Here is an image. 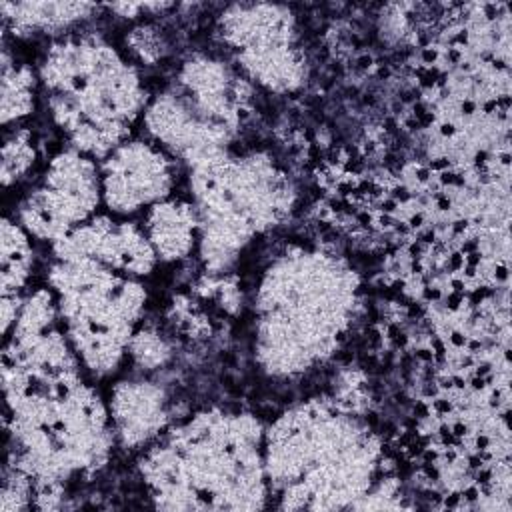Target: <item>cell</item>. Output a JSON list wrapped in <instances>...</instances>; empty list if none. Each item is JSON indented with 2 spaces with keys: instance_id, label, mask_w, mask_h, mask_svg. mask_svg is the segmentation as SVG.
<instances>
[{
  "instance_id": "6da1fadb",
  "label": "cell",
  "mask_w": 512,
  "mask_h": 512,
  "mask_svg": "<svg viewBox=\"0 0 512 512\" xmlns=\"http://www.w3.org/2000/svg\"><path fill=\"white\" fill-rule=\"evenodd\" d=\"M2 390L6 462L32 478L38 502L108 464L118 446L108 402L84 380L50 288L26 294L4 336Z\"/></svg>"
},
{
  "instance_id": "7a4b0ae2",
  "label": "cell",
  "mask_w": 512,
  "mask_h": 512,
  "mask_svg": "<svg viewBox=\"0 0 512 512\" xmlns=\"http://www.w3.org/2000/svg\"><path fill=\"white\" fill-rule=\"evenodd\" d=\"M252 312L256 364L296 378L340 350L362 312V280L342 256L294 246L264 268Z\"/></svg>"
},
{
  "instance_id": "3957f363",
  "label": "cell",
  "mask_w": 512,
  "mask_h": 512,
  "mask_svg": "<svg viewBox=\"0 0 512 512\" xmlns=\"http://www.w3.org/2000/svg\"><path fill=\"white\" fill-rule=\"evenodd\" d=\"M264 432L254 414L216 406L170 426L138 460L154 508H266Z\"/></svg>"
},
{
  "instance_id": "277c9868",
  "label": "cell",
  "mask_w": 512,
  "mask_h": 512,
  "mask_svg": "<svg viewBox=\"0 0 512 512\" xmlns=\"http://www.w3.org/2000/svg\"><path fill=\"white\" fill-rule=\"evenodd\" d=\"M382 442L368 422L312 398L264 432L270 498L282 510H352L376 484Z\"/></svg>"
},
{
  "instance_id": "5b68a950",
  "label": "cell",
  "mask_w": 512,
  "mask_h": 512,
  "mask_svg": "<svg viewBox=\"0 0 512 512\" xmlns=\"http://www.w3.org/2000/svg\"><path fill=\"white\" fill-rule=\"evenodd\" d=\"M36 72L48 114L68 148L96 162L130 140L152 98L138 68L98 34L54 38Z\"/></svg>"
},
{
  "instance_id": "8992f818",
  "label": "cell",
  "mask_w": 512,
  "mask_h": 512,
  "mask_svg": "<svg viewBox=\"0 0 512 512\" xmlns=\"http://www.w3.org/2000/svg\"><path fill=\"white\" fill-rule=\"evenodd\" d=\"M198 218V258L206 272H228L260 236L284 224L298 200L278 160L262 150L224 152L188 168Z\"/></svg>"
},
{
  "instance_id": "52a82bcc",
  "label": "cell",
  "mask_w": 512,
  "mask_h": 512,
  "mask_svg": "<svg viewBox=\"0 0 512 512\" xmlns=\"http://www.w3.org/2000/svg\"><path fill=\"white\" fill-rule=\"evenodd\" d=\"M254 108V86L228 62L190 56L142 116L152 142L188 168L234 150Z\"/></svg>"
},
{
  "instance_id": "ba28073f",
  "label": "cell",
  "mask_w": 512,
  "mask_h": 512,
  "mask_svg": "<svg viewBox=\"0 0 512 512\" xmlns=\"http://www.w3.org/2000/svg\"><path fill=\"white\" fill-rule=\"evenodd\" d=\"M48 286L84 372L92 378L112 376L144 318V282L90 256H52Z\"/></svg>"
},
{
  "instance_id": "9c48e42d",
  "label": "cell",
  "mask_w": 512,
  "mask_h": 512,
  "mask_svg": "<svg viewBox=\"0 0 512 512\" xmlns=\"http://www.w3.org/2000/svg\"><path fill=\"white\" fill-rule=\"evenodd\" d=\"M230 64L252 84L274 94L298 92L310 74L296 14L276 2L228 4L216 22Z\"/></svg>"
},
{
  "instance_id": "30bf717a",
  "label": "cell",
  "mask_w": 512,
  "mask_h": 512,
  "mask_svg": "<svg viewBox=\"0 0 512 512\" xmlns=\"http://www.w3.org/2000/svg\"><path fill=\"white\" fill-rule=\"evenodd\" d=\"M102 182L98 162L74 148L60 150L16 208L30 238L50 246L98 214Z\"/></svg>"
},
{
  "instance_id": "8fae6325",
  "label": "cell",
  "mask_w": 512,
  "mask_h": 512,
  "mask_svg": "<svg viewBox=\"0 0 512 512\" xmlns=\"http://www.w3.org/2000/svg\"><path fill=\"white\" fill-rule=\"evenodd\" d=\"M102 182V206L118 218L172 196L178 160L156 142L130 138L98 162Z\"/></svg>"
},
{
  "instance_id": "7c38bea8",
  "label": "cell",
  "mask_w": 512,
  "mask_h": 512,
  "mask_svg": "<svg viewBox=\"0 0 512 512\" xmlns=\"http://www.w3.org/2000/svg\"><path fill=\"white\" fill-rule=\"evenodd\" d=\"M54 258L90 256L118 272L146 278L158 264L144 228L132 220L96 214L50 246Z\"/></svg>"
},
{
  "instance_id": "4fadbf2b",
  "label": "cell",
  "mask_w": 512,
  "mask_h": 512,
  "mask_svg": "<svg viewBox=\"0 0 512 512\" xmlns=\"http://www.w3.org/2000/svg\"><path fill=\"white\" fill-rule=\"evenodd\" d=\"M106 402L120 448L144 450L172 426L168 394L152 380H118Z\"/></svg>"
},
{
  "instance_id": "5bb4252c",
  "label": "cell",
  "mask_w": 512,
  "mask_h": 512,
  "mask_svg": "<svg viewBox=\"0 0 512 512\" xmlns=\"http://www.w3.org/2000/svg\"><path fill=\"white\" fill-rule=\"evenodd\" d=\"M142 228L158 262H178L198 250V218L190 200L170 196L150 206Z\"/></svg>"
},
{
  "instance_id": "9a60e30c",
  "label": "cell",
  "mask_w": 512,
  "mask_h": 512,
  "mask_svg": "<svg viewBox=\"0 0 512 512\" xmlns=\"http://www.w3.org/2000/svg\"><path fill=\"white\" fill-rule=\"evenodd\" d=\"M96 10L98 6L90 2H0L4 30L20 38L34 34L60 38Z\"/></svg>"
},
{
  "instance_id": "2e32d148",
  "label": "cell",
  "mask_w": 512,
  "mask_h": 512,
  "mask_svg": "<svg viewBox=\"0 0 512 512\" xmlns=\"http://www.w3.org/2000/svg\"><path fill=\"white\" fill-rule=\"evenodd\" d=\"M2 72H0V118L2 126L10 128L12 122H20L30 116L36 108V98L40 94V78L34 68L26 62H18L10 48L2 46Z\"/></svg>"
},
{
  "instance_id": "e0dca14e",
  "label": "cell",
  "mask_w": 512,
  "mask_h": 512,
  "mask_svg": "<svg viewBox=\"0 0 512 512\" xmlns=\"http://www.w3.org/2000/svg\"><path fill=\"white\" fill-rule=\"evenodd\" d=\"M30 234L10 216L2 218V252H0V294L24 296L34 266Z\"/></svg>"
},
{
  "instance_id": "ac0fdd59",
  "label": "cell",
  "mask_w": 512,
  "mask_h": 512,
  "mask_svg": "<svg viewBox=\"0 0 512 512\" xmlns=\"http://www.w3.org/2000/svg\"><path fill=\"white\" fill-rule=\"evenodd\" d=\"M36 162V146L32 140V132L24 126L6 128L2 140V168L0 180L2 186L8 188L20 182Z\"/></svg>"
},
{
  "instance_id": "d6986e66",
  "label": "cell",
  "mask_w": 512,
  "mask_h": 512,
  "mask_svg": "<svg viewBox=\"0 0 512 512\" xmlns=\"http://www.w3.org/2000/svg\"><path fill=\"white\" fill-rule=\"evenodd\" d=\"M32 496H36L34 482L20 468L4 462L2 470V490H0V510L16 512L32 506Z\"/></svg>"
},
{
  "instance_id": "ffe728a7",
  "label": "cell",
  "mask_w": 512,
  "mask_h": 512,
  "mask_svg": "<svg viewBox=\"0 0 512 512\" xmlns=\"http://www.w3.org/2000/svg\"><path fill=\"white\" fill-rule=\"evenodd\" d=\"M128 356H132L142 370H154L166 364L170 348L158 332L140 326L128 344Z\"/></svg>"
},
{
  "instance_id": "44dd1931",
  "label": "cell",
  "mask_w": 512,
  "mask_h": 512,
  "mask_svg": "<svg viewBox=\"0 0 512 512\" xmlns=\"http://www.w3.org/2000/svg\"><path fill=\"white\" fill-rule=\"evenodd\" d=\"M126 40H128L130 50L134 52V56L140 62H146V64L156 62L164 52V42L158 36V32L150 26H144V24L134 28L130 38H126Z\"/></svg>"
},
{
  "instance_id": "7402d4cb",
  "label": "cell",
  "mask_w": 512,
  "mask_h": 512,
  "mask_svg": "<svg viewBox=\"0 0 512 512\" xmlns=\"http://www.w3.org/2000/svg\"><path fill=\"white\" fill-rule=\"evenodd\" d=\"M108 10L116 12L124 18H136L142 12H162L164 8H170V2H116V4H104Z\"/></svg>"
}]
</instances>
